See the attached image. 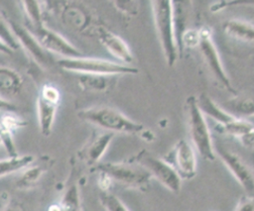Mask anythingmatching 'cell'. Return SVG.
<instances>
[{
  "label": "cell",
  "mask_w": 254,
  "mask_h": 211,
  "mask_svg": "<svg viewBox=\"0 0 254 211\" xmlns=\"http://www.w3.org/2000/svg\"><path fill=\"white\" fill-rule=\"evenodd\" d=\"M154 24L162 48L163 54L169 66H173L181 55L177 43L174 9L172 0H151Z\"/></svg>",
  "instance_id": "obj_1"
},
{
  "label": "cell",
  "mask_w": 254,
  "mask_h": 211,
  "mask_svg": "<svg viewBox=\"0 0 254 211\" xmlns=\"http://www.w3.org/2000/svg\"><path fill=\"white\" fill-rule=\"evenodd\" d=\"M185 108L190 143L196 154H198L204 160H214L216 155L214 142L212 140L205 115L197 103V97L194 95L189 96L186 100Z\"/></svg>",
  "instance_id": "obj_2"
},
{
  "label": "cell",
  "mask_w": 254,
  "mask_h": 211,
  "mask_svg": "<svg viewBox=\"0 0 254 211\" xmlns=\"http://www.w3.org/2000/svg\"><path fill=\"white\" fill-rule=\"evenodd\" d=\"M77 116L85 122L112 133L140 135L145 129L141 123L135 122L120 111L107 106L83 109L78 112Z\"/></svg>",
  "instance_id": "obj_3"
},
{
  "label": "cell",
  "mask_w": 254,
  "mask_h": 211,
  "mask_svg": "<svg viewBox=\"0 0 254 211\" xmlns=\"http://www.w3.org/2000/svg\"><path fill=\"white\" fill-rule=\"evenodd\" d=\"M58 64L64 70L80 74L120 75L136 74L139 71L136 67L129 64L85 56L63 57L58 61Z\"/></svg>",
  "instance_id": "obj_4"
},
{
  "label": "cell",
  "mask_w": 254,
  "mask_h": 211,
  "mask_svg": "<svg viewBox=\"0 0 254 211\" xmlns=\"http://www.w3.org/2000/svg\"><path fill=\"white\" fill-rule=\"evenodd\" d=\"M96 169L109 175L113 181L138 190L149 188L152 176L141 164L131 158L123 162H103L95 165Z\"/></svg>",
  "instance_id": "obj_5"
},
{
  "label": "cell",
  "mask_w": 254,
  "mask_h": 211,
  "mask_svg": "<svg viewBox=\"0 0 254 211\" xmlns=\"http://www.w3.org/2000/svg\"><path fill=\"white\" fill-rule=\"evenodd\" d=\"M197 103L203 114L215 121L222 132L239 139L254 128V125L245 118L238 117L216 104L208 95L200 94Z\"/></svg>",
  "instance_id": "obj_6"
},
{
  "label": "cell",
  "mask_w": 254,
  "mask_h": 211,
  "mask_svg": "<svg viewBox=\"0 0 254 211\" xmlns=\"http://www.w3.org/2000/svg\"><path fill=\"white\" fill-rule=\"evenodd\" d=\"M131 159L146 168L152 178L157 179L172 193L179 194L181 192L183 179L164 158H159L146 150H142Z\"/></svg>",
  "instance_id": "obj_7"
},
{
  "label": "cell",
  "mask_w": 254,
  "mask_h": 211,
  "mask_svg": "<svg viewBox=\"0 0 254 211\" xmlns=\"http://www.w3.org/2000/svg\"><path fill=\"white\" fill-rule=\"evenodd\" d=\"M198 32L199 42L197 48L199 49L208 69L224 89L235 95L236 91L231 85L230 79L223 67L220 55L212 39L211 30L208 27L203 26L198 29Z\"/></svg>",
  "instance_id": "obj_8"
},
{
  "label": "cell",
  "mask_w": 254,
  "mask_h": 211,
  "mask_svg": "<svg viewBox=\"0 0 254 211\" xmlns=\"http://www.w3.org/2000/svg\"><path fill=\"white\" fill-rule=\"evenodd\" d=\"M164 158L174 167L183 180L192 179L196 175V152L189 141L179 140Z\"/></svg>",
  "instance_id": "obj_9"
},
{
  "label": "cell",
  "mask_w": 254,
  "mask_h": 211,
  "mask_svg": "<svg viewBox=\"0 0 254 211\" xmlns=\"http://www.w3.org/2000/svg\"><path fill=\"white\" fill-rule=\"evenodd\" d=\"M214 150L225 167L242 187L245 194L254 196V173L243 158L236 153L218 144H214Z\"/></svg>",
  "instance_id": "obj_10"
},
{
  "label": "cell",
  "mask_w": 254,
  "mask_h": 211,
  "mask_svg": "<svg viewBox=\"0 0 254 211\" xmlns=\"http://www.w3.org/2000/svg\"><path fill=\"white\" fill-rule=\"evenodd\" d=\"M59 103L60 91L52 84H45L37 99L38 123L43 136L48 137L52 132Z\"/></svg>",
  "instance_id": "obj_11"
},
{
  "label": "cell",
  "mask_w": 254,
  "mask_h": 211,
  "mask_svg": "<svg viewBox=\"0 0 254 211\" xmlns=\"http://www.w3.org/2000/svg\"><path fill=\"white\" fill-rule=\"evenodd\" d=\"M29 31L49 53L60 54L63 57L82 56L81 53L67 40L55 31L48 29L45 25L42 27H32V30Z\"/></svg>",
  "instance_id": "obj_12"
},
{
  "label": "cell",
  "mask_w": 254,
  "mask_h": 211,
  "mask_svg": "<svg viewBox=\"0 0 254 211\" xmlns=\"http://www.w3.org/2000/svg\"><path fill=\"white\" fill-rule=\"evenodd\" d=\"M10 28L17 39L19 45L23 47V49L33 57L38 64L47 67L51 64V57L49 55V52H47L37 41L35 36L29 31V29H25L15 23H11Z\"/></svg>",
  "instance_id": "obj_13"
},
{
  "label": "cell",
  "mask_w": 254,
  "mask_h": 211,
  "mask_svg": "<svg viewBox=\"0 0 254 211\" xmlns=\"http://www.w3.org/2000/svg\"><path fill=\"white\" fill-rule=\"evenodd\" d=\"M113 137L114 133L108 131L94 134L79 150L78 157L80 160L83 161L87 166H94L98 164V161L105 154Z\"/></svg>",
  "instance_id": "obj_14"
},
{
  "label": "cell",
  "mask_w": 254,
  "mask_h": 211,
  "mask_svg": "<svg viewBox=\"0 0 254 211\" xmlns=\"http://www.w3.org/2000/svg\"><path fill=\"white\" fill-rule=\"evenodd\" d=\"M99 41L105 49L121 63L129 64L133 61V54L128 45L119 36L108 30H99Z\"/></svg>",
  "instance_id": "obj_15"
},
{
  "label": "cell",
  "mask_w": 254,
  "mask_h": 211,
  "mask_svg": "<svg viewBox=\"0 0 254 211\" xmlns=\"http://www.w3.org/2000/svg\"><path fill=\"white\" fill-rule=\"evenodd\" d=\"M223 32L226 36L236 41L254 44V25L247 21L231 19L222 25Z\"/></svg>",
  "instance_id": "obj_16"
},
{
  "label": "cell",
  "mask_w": 254,
  "mask_h": 211,
  "mask_svg": "<svg viewBox=\"0 0 254 211\" xmlns=\"http://www.w3.org/2000/svg\"><path fill=\"white\" fill-rule=\"evenodd\" d=\"M172 2L174 9L175 32L179 47L182 35L187 29H189L188 24L191 13V0H172Z\"/></svg>",
  "instance_id": "obj_17"
},
{
  "label": "cell",
  "mask_w": 254,
  "mask_h": 211,
  "mask_svg": "<svg viewBox=\"0 0 254 211\" xmlns=\"http://www.w3.org/2000/svg\"><path fill=\"white\" fill-rule=\"evenodd\" d=\"M49 164L47 162H39L33 164V162L24 168L21 176L16 180V186L19 188H29L35 184L41 176L46 172Z\"/></svg>",
  "instance_id": "obj_18"
},
{
  "label": "cell",
  "mask_w": 254,
  "mask_h": 211,
  "mask_svg": "<svg viewBox=\"0 0 254 211\" xmlns=\"http://www.w3.org/2000/svg\"><path fill=\"white\" fill-rule=\"evenodd\" d=\"M21 88V78L12 69L0 67V97L15 95Z\"/></svg>",
  "instance_id": "obj_19"
},
{
  "label": "cell",
  "mask_w": 254,
  "mask_h": 211,
  "mask_svg": "<svg viewBox=\"0 0 254 211\" xmlns=\"http://www.w3.org/2000/svg\"><path fill=\"white\" fill-rule=\"evenodd\" d=\"M35 161V158L31 155L13 156L7 158L0 159V177L5 176L19 170L24 169L32 162Z\"/></svg>",
  "instance_id": "obj_20"
},
{
  "label": "cell",
  "mask_w": 254,
  "mask_h": 211,
  "mask_svg": "<svg viewBox=\"0 0 254 211\" xmlns=\"http://www.w3.org/2000/svg\"><path fill=\"white\" fill-rule=\"evenodd\" d=\"M115 75L100 74H81L79 77L80 86L89 91L102 92L108 89L112 84V77Z\"/></svg>",
  "instance_id": "obj_21"
},
{
  "label": "cell",
  "mask_w": 254,
  "mask_h": 211,
  "mask_svg": "<svg viewBox=\"0 0 254 211\" xmlns=\"http://www.w3.org/2000/svg\"><path fill=\"white\" fill-rule=\"evenodd\" d=\"M20 2L32 27H42L45 25L43 21V8L40 0H20Z\"/></svg>",
  "instance_id": "obj_22"
},
{
  "label": "cell",
  "mask_w": 254,
  "mask_h": 211,
  "mask_svg": "<svg viewBox=\"0 0 254 211\" xmlns=\"http://www.w3.org/2000/svg\"><path fill=\"white\" fill-rule=\"evenodd\" d=\"M63 211H80V201L76 185L69 186L60 203Z\"/></svg>",
  "instance_id": "obj_23"
},
{
  "label": "cell",
  "mask_w": 254,
  "mask_h": 211,
  "mask_svg": "<svg viewBox=\"0 0 254 211\" xmlns=\"http://www.w3.org/2000/svg\"><path fill=\"white\" fill-rule=\"evenodd\" d=\"M229 106L239 116H254V95L246 98L233 99L229 102Z\"/></svg>",
  "instance_id": "obj_24"
},
{
  "label": "cell",
  "mask_w": 254,
  "mask_h": 211,
  "mask_svg": "<svg viewBox=\"0 0 254 211\" xmlns=\"http://www.w3.org/2000/svg\"><path fill=\"white\" fill-rule=\"evenodd\" d=\"M99 202L105 211H130L125 204L110 191H101L99 194Z\"/></svg>",
  "instance_id": "obj_25"
},
{
  "label": "cell",
  "mask_w": 254,
  "mask_h": 211,
  "mask_svg": "<svg viewBox=\"0 0 254 211\" xmlns=\"http://www.w3.org/2000/svg\"><path fill=\"white\" fill-rule=\"evenodd\" d=\"M0 40L13 51L17 50L20 47L17 39L15 38L10 28L9 22L5 20L4 16L1 13H0Z\"/></svg>",
  "instance_id": "obj_26"
},
{
  "label": "cell",
  "mask_w": 254,
  "mask_h": 211,
  "mask_svg": "<svg viewBox=\"0 0 254 211\" xmlns=\"http://www.w3.org/2000/svg\"><path fill=\"white\" fill-rule=\"evenodd\" d=\"M115 6L123 13L135 15L138 11L137 0H113Z\"/></svg>",
  "instance_id": "obj_27"
},
{
  "label": "cell",
  "mask_w": 254,
  "mask_h": 211,
  "mask_svg": "<svg viewBox=\"0 0 254 211\" xmlns=\"http://www.w3.org/2000/svg\"><path fill=\"white\" fill-rule=\"evenodd\" d=\"M234 211H254V196L242 195Z\"/></svg>",
  "instance_id": "obj_28"
},
{
  "label": "cell",
  "mask_w": 254,
  "mask_h": 211,
  "mask_svg": "<svg viewBox=\"0 0 254 211\" xmlns=\"http://www.w3.org/2000/svg\"><path fill=\"white\" fill-rule=\"evenodd\" d=\"M99 172V176H98V186L101 189V191H109L111 183L113 182L112 178L107 175L104 172Z\"/></svg>",
  "instance_id": "obj_29"
},
{
  "label": "cell",
  "mask_w": 254,
  "mask_h": 211,
  "mask_svg": "<svg viewBox=\"0 0 254 211\" xmlns=\"http://www.w3.org/2000/svg\"><path fill=\"white\" fill-rule=\"evenodd\" d=\"M239 141L245 148L254 150V128L248 133H246L245 135L241 136L239 138Z\"/></svg>",
  "instance_id": "obj_30"
},
{
  "label": "cell",
  "mask_w": 254,
  "mask_h": 211,
  "mask_svg": "<svg viewBox=\"0 0 254 211\" xmlns=\"http://www.w3.org/2000/svg\"><path fill=\"white\" fill-rule=\"evenodd\" d=\"M0 53H1L11 54V53H13V50L10 49L6 44H4V43L0 40Z\"/></svg>",
  "instance_id": "obj_31"
},
{
  "label": "cell",
  "mask_w": 254,
  "mask_h": 211,
  "mask_svg": "<svg viewBox=\"0 0 254 211\" xmlns=\"http://www.w3.org/2000/svg\"><path fill=\"white\" fill-rule=\"evenodd\" d=\"M2 211H22V209H21V207L19 205L11 203V204L7 205Z\"/></svg>",
  "instance_id": "obj_32"
},
{
  "label": "cell",
  "mask_w": 254,
  "mask_h": 211,
  "mask_svg": "<svg viewBox=\"0 0 254 211\" xmlns=\"http://www.w3.org/2000/svg\"><path fill=\"white\" fill-rule=\"evenodd\" d=\"M239 4H254V0H235V5Z\"/></svg>",
  "instance_id": "obj_33"
},
{
  "label": "cell",
  "mask_w": 254,
  "mask_h": 211,
  "mask_svg": "<svg viewBox=\"0 0 254 211\" xmlns=\"http://www.w3.org/2000/svg\"><path fill=\"white\" fill-rule=\"evenodd\" d=\"M49 211H63V210H62V207L60 204H54V205L50 206Z\"/></svg>",
  "instance_id": "obj_34"
}]
</instances>
